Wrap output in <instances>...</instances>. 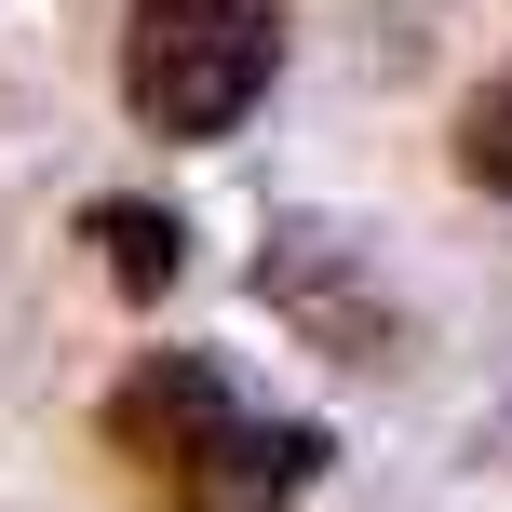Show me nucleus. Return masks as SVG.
<instances>
[{
    "label": "nucleus",
    "instance_id": "1",
    "mask_svg": "<svg viewBox=\"0 0 512 512\" xmlns=\"http://www.w3.org/2000/svg\"><path fill=\"white\" fill-rule=\"evenodd\" d=\"M108 445L162 486V512H297V486L324 472V432L310 418H243L203 351L135 364L108 391Z\"/></svg>",
    "mask_w": 512,
    "mask_h": 512
},
{
    "label": "nucleus",
    "instance_id": "2",
    "mask_svg": "<svg viewBox=\"0 0 512 512\" xmlns=\"http://www.w3.org/2000/svg\"><path fill=\"white\" fill-rule=\"evenodd\" d=\"M283 68V0H135L122 108L149 135H230Z\"/></svg>",
    "mask_w": 512,
    "mask_h": 512
},
{
    "label": "nucleus",
    "instance_id": "3",
    "mask_svg": "<svg viewBox=\"0 0 512 512\" xmlns=\"http://www.w3.org/2000/svg\"><path fill=\"white\" fill-rule=\"evenodd\" d=\"M256 297H283L310 337H324V351H351V364H378V351H391V310H378V297H351V283L324 270V230H283L270 256H256Z\"/></svg>",
    "mask_w": 512,
    "mask_h": 512
},
{
    "label": "nucleus",
    "instance_id": "4",
    "mask_svg": "<svg viewBox=\"0 0 512 512\" xmlns=\"http://www.w3.org/2000/svg\"><path fill=\"white\" fill-rule=\"evenodd\" d=\"M95 256H108L122 297H162V283L189 270V230H176L162 203H95Z\"/></svg>",
    "mask_w": 512,
    "mask_h": 512
},
{
    "label": "nucleus",
    "instance_id": "5",
    "mask_svg": "<svg viewBox=\"0 0 512 512\" xmlns=\"http://www.w3.org/2000/svg\"><path fill=\"white\" fill-rule=\"evenodd\" d=\"M459 176L512 203V68H499V81H472V108H459Z\"/></svg>",
    "mask_w": 512,
    "mask_h": 512
}]
</instances>
